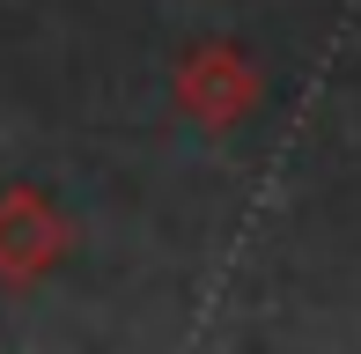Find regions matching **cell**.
Listing matches in <instances>:
<instances>
[{
  "mask_svg": "<svg viewBox=\"0 0 361 354\" xmlns=\"http://www.w3.org/2000/svg\"><path fill=\"white\" fill-rule=\"evenodd\" d=\"M177 111H185L192 126H207V133H228V126H243L258 111V96H266V74H258V59L243 52L236 37H200L185 59H177Z\"/></svg>",
  "mask_w": 361,
  "mask_h": 354,
  "instance_id": "6da1fadb",
  "label": "cell"
},
{
  "mask_svg": "<svg viewBox=\"0 0 361 354\" xmlns=\"http://www.w3.org/2000/svg\"><path fill=\"white\" fill-rule=\"evenodd\" d=\"M67 251H74V221L59 214L37 185H8L0 192V281L8 288H37Z\"/></svg>",
  "mask_w": 361,
  "mask_h": 354,
  "instance_id": "7a4b0ae2",
  "label": "cell"
}]
</instances>
